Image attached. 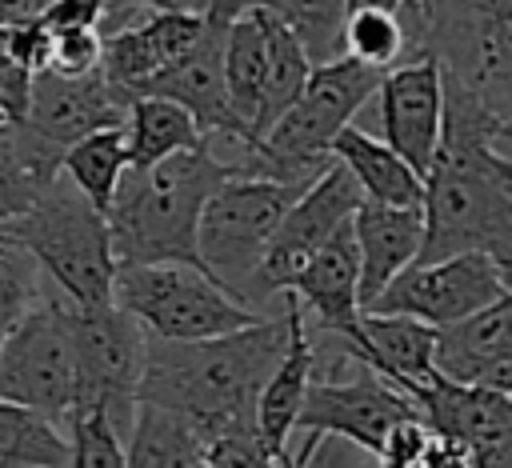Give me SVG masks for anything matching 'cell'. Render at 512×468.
Listing matches in <instances>:
<instances>
[{
  "label": "cell",
  "instance_id": "obj_27",
  "mask_svg": "<svg viewBox=\"0 0 512 468\" xmlns=\"http://www.w3.org/2000/svg\"><path fill=\"white\" fill-rule=\"evenodd\" d=\"M60 172L68 176V184L96 208L108 212L120 176L128 172V136L124 128H100L76 144L64 148L60 156Z\"/></svg>",
  "mask_w": 512,
  "mask_h": 468
},
{
  "label": "cell",
  "instance_id": "obj_26",
  "mask_svg": "<svg viewBox=\"0 0 512 468\" xmlns=\"http://www.w3.org/2000/svg\"><path fill=\"white\" fill-rule=\"evenodd\" d=\"M124 136H128V168H144V164H156L164 156L204 144L192 116L180 104L160 100V96H132Z\"/></svg>",
  "mask_w": 512,
  "mask_h": 468
},
{
  "label": "cell",
  "instance_id": "obj_14",
  "mask_svg": "<svg viewBox=\"0 0 512 468\" xmlns=\"http://www.w3.org/2000/svg\"><path fill=\"white\" fill-rule=\"evenodd\" d=\"M440 116H444V88H440V64L432 56L416 52L380 76L376 88L380 140L420 180L440 148Z\"/></svg>",
  "mask_w": 512,
  "mask_h": 468
},
{
  "label": "cell",
  "instance_id": "obj_3",
  "mask_svg": "<svg viewBox=\"0 0 512 468\" xmlns=\"http://www.w3.org/2000/svg\"><path fill=\"white\" fill-rule=\"evenodd\" d=\"M236 176L240 168L220 160L208 140L156 164L128 168L104 212L116 264H188L204 272L196 256L200 208Z\"/></svg>",
  "mask_w": 512,
  "mask_h": 468
},
{
  "label": "cell",
  "instance_id": "obj_10",
  "mask_svg": "<svg viewBox=\"0 0 512 468\" xmlns=\"http://www.w3.org/2000/svg\"><path fill=\"white\" fill-rule=\"evenodd\" d=\"M72 352H76V408H104L116 432L128 440L136 416V388L144 376L148 336L144 328L120 312L104 308H72Z\"/></svg>",
  "mask_w": 512,
  "mask_h": 468
},
{
  "label": "cell",
  "instance_id": "obj_21",
  "mask_svg": "<svg viewBox=\"0 0 512 468\" xmlns=\"http://www.w3.org/2000/svg\"><path fill=\"white\" fill-rule=\"evenodd\" d=\"M352 240H356V264H360L356 296L364 308L416 260L424 240V216L420 208H384V204L360 200V208L352 212Z\"/></svg>",
  "mask_w": 512,
  "mask_h": 468
},
{
  "label": "cell",
  "instance_id": "obj_22",
  "mask_svg": "<svg viewBox=\"0 0 512 468\" xmlns=\"http://www.w3.org/2000/svg\"><path fill=\"white\" fill-rule=\"evenodd\" d=\"M312 380V340L304 328V312L300 304L288 296V348L280 356V364L272 368V376L264 380L256 408H252V432L260 440V448L276 460H288V440L296 432V412L304 404Z\"/></svg>",
  "mask_w": 512,
  "mask_h": 468
},
{
  "label": "cell",
  "instance_id": "obj_30",
  "mask_svg": "<svg viewBox=\"0 0 512 468\" xmlns=\"http://www.w3.org/2000/svg\"><path fill=\"white\" fill-rule=\"evenodd\" d=\"M248 4L284 20L312 64H328L340 56L344 0H248Z\"/></svg>",
  "mask_w": 512,
  "mask_h": 468
},
{
  "label": "cell",
  "instance_id": "obj_24",
  "mask_svg": "<svg viewBox=\"0 0 512 468\" xmlns=\"http://www.w3.org/2000/svg\"><path fill=\"white\" fill-rule=\"evenodd\" d=\"M60 148L24 124H0V224L24 216L60 176Z\"/></svg>",
  "mask_w": 512,
  "mask_h": 468
},
{
  "label": "cell",
  "instance_id": "obj_8",
  "mask_svg": "<svg viewBox=\"0 0 512 468\" xmlns=\"http://www.w3.org/2000/svg\"><path fill=\"white\" fill-rule=\"evenodd\" d=\"M300 192L304 188L292 184L236 176L224 180L200 208V224H196L200 268L244 308H248V284L268 252V240Z\"/></svg>",
  "mask_w": 512,
  "mask_h": 468
},
{
  "label": "cell",
  "instance_id": "obj_4",
  "mask_svg": "<svg viewBox=\"0 0 512 468\" xmlns=\"http://www.w3.org/2000/svg\"><path fill=\"white\" fill-rule=\"evenodd\" d=\"M12 244H20L40 276L56 288L72 308H104L112 304L116 252L104 212H96L68 180H52L40 200L4 224Z\"/></svg>",
  "mask_w": 512,
  "mask_h": 468
},
{
  "label": "cell",
  "instance_id": "obj_16",
  "mask_svg": "<svg viewBox=\"0 0 512 468\" xmlns=\"http://www.w3.org/2000/svg\"><path fill=\"white\" fill-rule=\"evenodd\" d=\"M360 264H356V240H352V220L340 224L292 276L288 296L304 312V328L320 336H340L348 348L356 344L360 332V296H356Z\"/></svg>",
  "mask_w": 512,
  "mask_h": 468
},
{
  "label": "cell",
  "instance_id": "obj_36",
  "mask_svg": "<svg viewBox=\"0 0 512 468\" xmlns=\"http://www.w3.org/2000/svg\"><path fill=\"white\" fill-rule=\"evenodd\" d=\"M364 452L340 436L300 432V444L288 456V468H364Z\"/></svg>",
  "mask_w": 512,
  "mask_h": 468
},
{
  "label": "cell",
  "instance_id": "obj_2",
  "mask_svg": "<svg viewBox=\"0 0 512 468\" xmlns=\"http://www.w3.org/2000/svg\"><path fill=\"white\" fill-rule=\"evenodd\" d=\"M288 348V300L280 312L212 340H148L136 404L188 416L204 440L252 428V408Z\"/></svg>",
  "mask_w": 512,
  "mask_h": 468
},
{
  "label": "cell",
  "instance_id": "obj_37",
  "mask_svg": "<svg viewBox=\"0 0 512 468\" xmlns=\"http://www.w3.org/2000/svg\"><path fill=\"white\" fill-rule=\"evenodd\" d=\"M104 20V0H48L40 12V24L56 32H100Z\"/></svg>",
  "mask_w": 512,
  "mask_h": 468
},
{
  "label": "cell",
  "instance_id": "obj_19",
  "mask_svg": "<svg viewBox=\"0 0 512 468\" xmlns=\"http://www.w3.org/2000/svg\"><path fill=\"white\" fill-rule=\"evenodd\" d=\"M416 416L444 440H460L472 452L508 448L512 444V396L480 384H452L436 376L412 396Z\"/></svg>",
  "mask_w": 512,
  "mask_h": 468
},
{
  "label": "cell",
  "instance_id": "obj_7",
  "mask_svg": "<svg viewBox=\"0 0 512 468\" xmlns=\"http://www.w3.org/2000/svg\"><path fill=\"white\" fill-rule=\"evenodd\" d=\"M420 52L492 116L512 120V0H432Z\"/></svg>",
  "mask_w": 512,
  "mask_h": 468
},
{
  "label": "cell",
  "instance_id": "obj_1",
  "mask_svg": "<svg viewBox=\"0 0 512 468\" xmlns=\"http://www.w3.org/2000/svg\"><path fill=\"white\" fill-rule=\"evenodd\" d=\"M440 148L424 172V240L412 264L484 252L512 268V120L440 76Z\"/></svg>",
  "mask_w": 512,
  "mask_h": 468
},
{
  "label": "cell",
  "instance_id": "obj_39",
  "mask_svg": "<svg viewBox=\"0 0 512 468\" xmlns=\"http://www.w3.org/2000/svg\"><path fill=\"white\" fill-rule=\"evenodd\" d=\"M148 8V12H200V0H104V20H100V36L112 32L128 12Z\"/></svg>",
  "mask_w": 512,
  "mask_h": 468
},
{
  "label": "cell",
  "instance_id": "obj_12",
  "mask_svg": "<svg viewBox=\"0 0 512 468\" xmlns=\"http://www.w3.org/2000/svg\"><path fill=\"white\" fill-rule=\"evenodd\" d=\"M360 208V188L356 180L332 160L284 212V220L276 224L268 252L248 284V308L260 312L268 300H276L280 292H288L292 276L304 268V260L340 228L352 220V212Z\"/></svg>",
  "mask_w": 512,
  "mask_h": 468
},
{
  "label": "cell",
  "instance_id": "obj_23",
  "mask_svg": "<svg viewBox=\"0 0 512 468\" xmlns=\"http://www.w3.org/2000/svg\"><path fill=\"white\" fill-rule=\"evenodd\" d=\"M328 156L356 180L360 200L384 204V208H420L424 180L368 128H360V124L340 128Z\"/></svg>",
  "mask_w": 512,
  "mask_h": 468
},
{
  "label": "cell",
  "instance_id": "obj_18",
  "mask_svg": "<svg viewBox=\"0 0 512 468\" xmlns=\"http://www.w3.org/2000/svg\"><path fill=\"white\" fill-rule=\"evenodd\" d=\"M436 376L512 396V296L436 328Z\"/></svg>",
  "mask_w": 512,
  "mask_h": 468
},
{
  "label": "cell",
  "instance_id": "obj_43",
  "mask_svg": "<svg viewBox=\"0 0 512 468\" xmlns=\"http://www.w3.org/2000/svg\"><path fill=\"white\" fill-rule=\"evenodd\" d=\"M8 240H12V236H8V228L0 224V244H8Z\"/></svg>",
  "mask_w": 512,
  "mask_h": 468
},
{
  "label": "cell",
  "instance_id": "obj_20",
  "mask_svg": "<svg viewBox=\"0 0 512 468\" xmlns=\"http://www.w3.org/2000/svg\"><path fill=\"white\" fill-rule=\"evenodd\" d=\"M340 340V336H336ZM340 348L372 368L380 380H388L396 392L412 396L416 388L436 380V328L412 320V316H380V312H360V332L356 344Z\"/></svg>",
  "mask_w": 512,
  "mask_h": 468
},
{
  "label": "cell",
  "instance_id": "obj_46",
  "mask_svg": "<svg viewBox=\"0 0 512 468\" xmlns=\"http://www.w3.org/2000/svg\"><path fill=\"white\" fill-rule=\"evenodd\" d=\"M0 124H8V120H4V116H0Z\"/></svg>",
  "mask_w": 512,
  "mask_h": 468
},
{
  "label": "cell",
  "instance_id": "obj_15",
  "mask_svg": "<svg viewBox=\"0 0 512 468\" xmlns=\"http://www.w3.org/2000/svg\"><path fill=\"white\" fill-rule=\"evenodd\" d=\"M128 96L104 80V72L92 76H56L36 72L28 84V112L24 128H32L52 148H68L100 128H124L128 120Z\"/></svg>",
  "mask_w": 512,
  "mask_h": 468
},
{
  "label": "cell",
  "instance_id": "obj_35",
  "mask_svg": "<svg viewBox=\"0 0 512 468\" xmlns=\"http://www.w3.org/2000/svg\"><path fill=\"white\" fill-rule=\"evenodd\" d=\"M44 72H56V76L100 72V32H56Z\"/></svg>",
  "mask_w": 512,
  "mask_h": 468
},
{
  "label": "cell",
  "instance_id": "obj_34",
  "mask_svg": "<svg viewBox=\"0 0 512 468\" xmlns=\"http://www.w3.org/2000/svg\"><path fill=\"white\" fill-rule=\"evenodd\" d=\"M428 444H432V428L412 412V416H400L384 432V440L376 448V460H380V468H416L420 456L428 452Z\"/></svg>",
  "mask_w": 512,
  "mask_h": 468
},
{
  "label": "cell",
  "instance_id": "obj_6",
  "mask_svg": "<svg viewBox=\"0 0 512 468\" xmlns=\"http://www.w3.org/2000/svg\"><path fill=\"white\" fill-rule=\"evenodd\" d=\"M112 304L128 312L148 340H212L256 324L264 312L232 300L216 280L188 264H116Z\"/></svg>",
  "mask_w": 512,
  "mask_h": 468
},
{
  "label": "cell",
  "instance_id": "obj_5",
  "mask_svg": "<svg viewBox=\"0 0 512 468\" xmlns=\"http://www.w3.org/2000/svg\"><path fill=\"white\" fill-rule=\"evenodd\" d=\"M380 76L384 72L364 68L348 56L312 64L292 108L256 140V176L308 188L332 164L328 148L336 132L356 124V112L376 96Z\"/></svg>",
  "mask_w": 512,
  "mask_h": 468
},
{
  "label": "cell",
  "instance_id": "obj_28",
  "mask_svg": "<svg viewBox=\"0 0 512 468\" xmlns=\"http://www.w3.org/2000/svg\"><path fill=\"white\" fill-rule=\"evenodd\" d=\"M260 76H264V16L260 8H244L224 36V88L236 120L244 124L252 140V116H256V96H260Z\"/></svg>",
  "mask_w": 512,
  "mask_h": 468
},
{
  "label": "cell",
  "instance_id": "obj_42",
  "mask_svg": "<svg viewBox=\"0 0 512 468\" xmlns=\"http://www.w3.org/2000/svg\"><path fill=\"white\" fill-rule=\"evenodd\" d=\"M412 8H424L416 0H344V16L348 12H384V16H404Z\"/></svg>",
  "mask_w": 512,
  "mask_h": 468
},
{
  "label": "cell",
  "instance_id": "obj_25",
  "mask_svg": "<svg viewBox=\"0 0 512 468\" xmlns=\"http://www.w3.org/2000/svg\"><path fill=\"white\" fill-rule=\"evenodd\" d=\"M264 76H260V96H256V116H252V140H260L300 96L312 60L300 48V40L288 32L284 20H276L272 12H264Z\"/></svg>",
  "mask_w": 512,
  "mask_h": 468
},
{
  "label": "cell",
  "instance_id": "obj_9",
  "mask_svg": "<svg viewBox=\"0 0 512 468\" xmlns=\"http://www.w3.org/2000/svg\"><path fill=\"white\" fill-rule=\"evenodd\" d=\"M0 400L28 408L68 428L76 408V352H72V304L44 292L20 324L0 340Z\"/></svg>",
  "mask_w": 512,
  "mask_h": 468
},
{
  "label": "cell",
  "instance_id": "obj_31",
  "mask_svg": "<svg viewBox=\"0 0 512 468\" xmlns=\"http://www.w3.org/2000/svg\"><path fill=\"white\" fill-rule=\"evenodd\" d=\"M68 468H128L124 436L104 408H84L68 416Z\"/></svg>",
  "mask_w": 512,
  "mask_h": 468
},
{
  "label": "cell",
  "instance_id": "obj_40",
  "mask_svg": "<svg viewBox=\"0 0 512 468\" xmlns=\"http://www.w3.org/2000/svg\"><path fill=\"white\" fill-rule=\"evenodd\" d=\"M416 468H476V452L460 440H444V436L432 432V444H428V452L420 456Z\"/></svg>",
  "mask_w": 512,
  "mask_h": 468
},
{
  "label": "cell",
  "instance_id": "obj_38",
  "mask_svg": "<svg viewBox=\"0 0 512 468\" xmlns=\"http://www.w3.org/2000/svg\"><path fill=\"white\" fill-rule=\"evenodd\" d=\"M4 40H8L12 60H16L28 76H36V72H44V68H48L52 32H48L40 20H32V24H16V28H4Z\"/></svg>",
  "mask_w": 512,
  "mask_h": 468
},
{
  "label": "cell",
  "instance_id": "obj_13",
  "mask_svg": "<svg viewBox=\"0 0 512 468\" xmlns=\"http://www.w3.org/2000/svg\"><path fill=\"white\" fill-rule=\"evenodd\" d=\"M412 412L416 408L404 392H396L372 368L352 364L340 376H328V380L312 376L308 380V392H304V404L296 412V432L292 436H300V432L340 436V440L356 444L360 452L376 456L384 432L400 416H412Z\"/></svg>",
  "mask_w": 512,
  "mask_h": 468
},
{
  "label": "cell",
  "instance_id": "obj_33",
  "mask_svg": "<svg viewBox=\"0 0 512 468\" xmlns=\"http://www.w3.org/2000/svg\"><path fill=\"white\" fill-rule=\"evenodd\" d=\"M204 460L212 468H288V460H276L260 448L252 428H228V432L212 436L208 448H204Z\"/></svg>",
  "mask_w": 512,
  "mask_h": 468
},
{
  "label": "cell",
  "instance_id": "obj_41",
  "mask_svg": "<svg viewBox=\"0 0 512 468\" xmlns=\"http://www.w3.org/2000/svg\"><path fill=\"white\" fill-rule=\"evenodd\" d=\"M44 8H48V0H0V32L4 28H16V24L40 20Z\"/></svg>",
  "mask_w": 512,
  "mask_h": 468
},
{
  "label": "cell",
  "instance_id": "obj_29",
  "mask_svg": "<svg viewBox=\"0 0 512 468\" xmlns=\"http://www.w3.org/2000/svg\"><path fill=\"white\" fill-rule=\"evenodd\" d=\"M0 468H68V436L44 416L0 400Z\"/></svg>",
  "mask_w": 512,
  "mask_h": 468
},
{
  "label": "cell",
  "instance_id": "obj_11",
  "mask_svg": "<svg viewBox=\"0 0 512 468\" xmlns=\"http://www.w3.org/2000/svg\"><path fill=\"white\" fill-rule=\"evenodd\" d=\"M508 272L512 268L496 264L484 252H464V256H448V260H432V264H408L360 312L412 316L428 328H444V324H456V320L512 296Z\"/></svg>",
  "mask_w": 512,
  "mask_h": 468
},
{
  "label": "cell",
  "instance_id": "obj_32",
  "mask_svg": "<svg viewBox=\"0 0 512 468\" xmlns=\"http://www.w3.org/2000/svg\"><path fill=\"white\" fill-rule=\"evenodd\" d=\"M44 296V276L20 244H0V336Z\"/></svg>",
  "mask_w": 512,
  "mask_h": 468
},
{
  "label": "cell",
  "instance_id": "obj_17",
  "mask_svg": "<svg viewBox=\"0 0 512 468\" xmlns=\"http://www.w3.org/2000/svg\"><path fill=\"white\" fill-rule=\"evenodd\" d=\"M204 32L200 12H148L136 24H116L100 36V72L128 100L156 72L176 64Z\"/></svg>",
  "mask_w": 512,
  "mask_h": 468
},
{
  "label": "cell",
  "instance_id": "obj_44",
  "mask_svg": "<svg viewBox=\"0 0 512 468\" xmlns=\"http://www.w3.org/2000/svg\"><path fill=\"white\" fill-rule=\"evenodd\" d=\"M192 468H212V464H208V460H196V464H192Z\"/></svg>",
  "mask_w": 512,
  "mask_h": 468
},
{
  "label": "cell",
  "instance_id": "obj_45",
  "mask_svg": "<svg viewBox=\"0 0 512 468\" xmlns=\"http://www.w3.org/2000/svg\"><path fill=\"white\" fill-rule=\"evenodd\" d=\"M416 4H424V8H432V0H416Z\"/></svg>",
  "mask_w": 512,
  "mask_h": 468
}]
</instances>
